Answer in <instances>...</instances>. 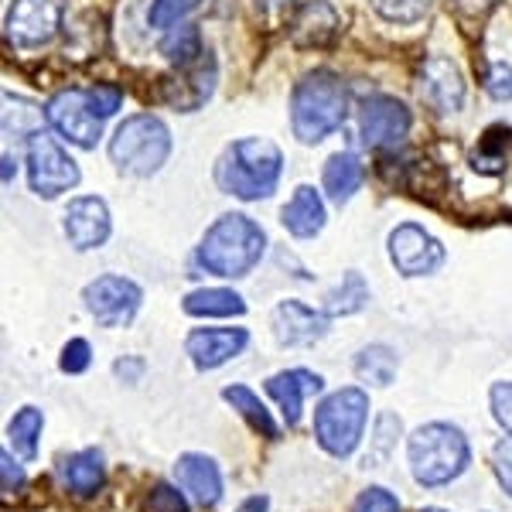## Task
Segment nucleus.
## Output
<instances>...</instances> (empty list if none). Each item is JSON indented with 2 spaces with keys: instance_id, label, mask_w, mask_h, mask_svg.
Listing matches in <instances>:
<instances>
[{
  "instance_id": "79ce46f5",
  "label": "nucleus",
  "mask_w": 512,
  "mask_h": 512,
  "mask_svg": "<svg viewBox=\"0 0 512 512\" xmlns=\"http://www.w3.org/2000/svg\"><path fill=\"white\" fill-rule=\"evenodd\" d=\"M113 373H117V379H123V383L137 386L147 373V362L140 359V355H123V359H117V366H113Z\"/></svg>"
},
{
  "instance_id": "c9c22d12",
  "label": "nucleus",
  "mask_w": 512,
  "mask_h": 512,
  "mask_svg": "<svg viewBox=\"0 0 512 512\" xmlns=\"http://www.w3.org/2000/svg\"><path fill=\"white\" fill-rule=\"evenodd\" d=\"M89 362H93V349H89L86 338H72V342H65L62 359H59L62 373L79 376V373H86V369H89Z\"/></svg>"
},
{
  "instance_id": "393cba45",
  "label": "nucleus",
  "mask_w": 512,
  "mask_h": 512,
  "mask_svg": "<svg viewBox=\"0 0 512 512\" xmlns=\"http://www.w3.org/2000/svg\"><path fill=\"white\" fill-rule=\"evenodd\" d=\"M222 400H226L229 407H233L236 414L243 417L256 434H263V437H267V441H277V437H280L277 420L270 417V410L263 407V400L250 390V386H243V383L226 386V390H222Z\"/></svg>"
},
{
  "instance_id": "7c9ffc66",
  "label": "nucleus",
  "mask_w": 512,
  "mask_h": 512,
  "mask_svg": "<svg viewBox=\"0 0 512 512\" xmlns=\"http://www.w3.org/2000/svg\"><path fill=\"white\" fill-rule=\"evenodd\" d=\"M366 304H369V287H366V280H362V274H355V270H349V274L342 277V284H338L335 291H328V297H325V315H328V318L355 315V311H362Z\"/></svg>"
},
{
  "instance_id": "ea45409f",
  "label": "nucleus",
  "mask_w": 512,
  "mask_h": 512,
  "mask_svg": "<svg viewBox=\"0 0 512 512\" xmlns=\"http://www.w3.org/2000/svg\"><path fill=\"white\" fill-rule=\"evenodd\" d=\"M492 468H495V478H499V485L509 492V499H512V434L502 437V441L495 444Z\"/></svg>"
},
{
  "instance_id": "c03bdc74",
  "label": "nucleus",
  "mask_w": 512,
  "mask_h": 512,
  "mask_svg": "<svg viewBox=\"0 0 512 512\" xmlns=\"http://www.w3.org/2000/svg\"><path fill=\"white\" fill-rule=\"evenodd\" d=\"M239 512H267V499H263V495H253V499H246L243 506H239Z\"/></svg>"
},
{
  "instance_id": "1a4fd4ad",
  "label": "nucleus",
  "mask_w": 512,
  "mask_h": 512,
  "mask_svg": "<svg viewBox=\"0 0 512 512\" xmlns=\"http://www.w3.org/2000/svg\"><path fill=\"white\" fill-rule=\"evenodd\" d=\"M82 304L103 328H127L137 318L140 304H144V291L130 277L103 274L82 291Z\"/></svg>"
},
{
  "instance_id": "f3484780",
  "label": "nucleus",
  "mask_w": 512,
  "mask_h": 512,
  "mask_svg": "<svg viewBox=\"0 0 512 512\" xmlns=\"http://www.w3.org/2000/svg\"><path fill=\"white\" fill-rule=\"evenodd\" d=\"M274 338L287 349H301V345H315L328 335V315L315 311L301 301H280L274 308Z\"/></svg>"
},
{
  "instance_id": "49530a36",
  "label": "nucleus",
  "mask_w": 512,
  "mask_h": 512,
  "mask_svg": "<svg viewBox=\"0 0 512 512\" xmlns=\"http://www.w3.org/2000/svg\"><path fill=\"white\" fill-rule=\"evenodd\" d=\"M11 178H14V161L11 154H4V185H11Z\"/></svg>"
},
{
  "instance_id": "e433bc0d",
  "label": "nucleus",
  "mask_w": 512,
  "mask_h": 512,
  "mask_svg": "<svg viewBox=\"0 0 512 512\" xmlns=\"http://www.w3.org/2000/svg\"><path fill=\"white\" fill-rule=\"evenodd\" d=\"M355 512H400V499L383 485H373L355 499Z\"/></svg>"
},
{
  "instance_id": "6ab92c4d",
  "label": "nucleus",
  "mask_w": 512,
  "mask_h": 512,
  "mask_svg": "<svg viewBox=\"0 0 512 512\" xmlns=\"http://www.w3.org/2000/svg\"><path fill=\"white\" fill-rule=\"evenodd\" d=\"M175 478L198 506L212 509L222 499V472H219L216 461L205 458V454H195V451L181 454L178 465H175Z\"/></svg>"
},
{
  "instance_id": "dca6fc26",
  "label": "nucleus",
  "mask_w": 512,
  "mask_h": 512,
  "mask_svg": "<svg viewBox=\"0 0 512 512\" xmlns=\"http://www.w3.org/2000/svg\"><path fill=\"white\" fill-rule=\"evenodd\" d=\"M216 79H219L216 59H212V52H205L195 65L178 69V76H171L164 82V99H168V106H175L181 113H195L202 103H209L212 89H216Z\"/></svg>"
},
{
  "instance_id": "5701e85b",
  "label": "nucleus",
  "mask_w": 512,
  "mask_h": 512,
  "mask_svg": "<svg viewBox=\"0 0 512 512\" xmlns=\"http://www.w3.org/2000/svg\"><path fill=\"white\" fill-rule=\"evenodd\" d=\"M362 181H366V164L355 158L352 151L332 154L325 164V175H321V185H325V192L335 205L352 202V195L362 188Z\"/></svg>"
},
{
  "instance_id": "f704fd0d",
  "label": "nucleus",
  "mask_w": 512,
  "mask_h": 512,
  "mask_svg": "<svg viewBox=\"0 0 512 512\" xmlns=\"http://www.w3.org/2000/svg\"><path fill=\"white\" fill-rule=\"evenodd\" d=\"M482 86L495 103H509L512 99V65L506 62H492L482 76Z\"/></svg>"
},
{
  "instance_id": "de8ad7c7",
  "label": "nucleus",
  "mask_w": 512,
  "mask_h": 512,
  "mask_svg": "<svg viewBox=\"0 0 512 512\" xmlns=\"http://www.w3.org/2000/svg\"><path fill=\"white\" fill-rule=\"evenodd\" d=\"M424 512H441V509H424Z\"/></svg>"
},
{
  "instance_id": "2f4dec72",
  "label": "nucleus",
  "mask_w": 512,
  "mask_h": 512,
  "mask_svg": "<svg viewBox=\"0 0 512 512\" xmlns=\"http://www.w3.org/2000/svg\"><path fill=\"white\" fill-rule=\"evenodd\" d=\"M396 437H400V417L393 414H379L376 420V437L369 441L366 465L369 468H383L396 451Z\"/></svg>"
},
{
  "instance_id": "7ed1b4c3",
  "label": "nucleus",
  "mask_w": 512,
  "mask_h": 512,
  "mask_svg": "<svg viewBox=\"0 0 512 512\" xmlns=\"http://www.w3.org/2000/svg\"><path fill=\"white\" fill-rule=\"evenodd\" d=\"M349 117V86L332 69L308 72L291 93V127L301 144H318Z\"/></svg>"
},
{
  "instance_id": "58836bf2",
  "label": "nucleus",
  "mask_w": 512,
  "mask_h": 512,
  "mask_svg": "<svg viewBox=\"0 0 512 512\" xmlns=\"http://www.w3.org/2000/svg\"><path fill=\"white\" fill-rule=\"evenodd\" d=\"M147 506H151V512H192L188 509V499L181 495L175 485L161 482L151 489V499H147Z\"/></svg>"
},
{
  "instance_id": "a878e982",
  "label": "nucleus",
  "mask_w": 512,
  "mask_h": 512,
  "mask_svg": "<svg viewBox=\"0 0 512 512\" xmlns=\"http://www.w3.org/2000/svg\"><path fill=\"white\" fill-rule=\"evenodd\" d=\"M161 55L175 65V69H188V65H195L205 55L202 31H198L195 24H185V21L175 24V28H168V35H164V41H161Z\"/></svg>"
},
{
  "instance_id": "4468645a",
  "label": "nucleus",
  "mask_w": 512,
  "mask_h": 512,
  "mask_svg": "<svg viewBox=\"0 0 512 512\" xmlns=\"http://www.w3.org/2000/svg\"><path fill=\"white\" fill-rule=\"evenodd\" d=\"M65 239L76 246L79 253L86 250H99V246L110 239L113 233V219H110V209H106L103 198L96 195H79L69 202L65 209Z\"/></svg>"
},
{
  "instance_id": "2eb2a0df",
  "label": "nucleus",
  "mask_w": 512,
  "mask_h": 512,
  "mask_svg": "<svg viewBox=\"0 0 512 512\" xmlns=\"http://www.w3.org/2000/svg\"><path fill=\"white\" fill-rule=\"evenodd\" d=\"M250 345V332L246 328H195L185 338V352L195 369L209 373V369L226 366L239 352Z\"/></svg>"
},
{
  "instance_id": "f03ea898",
  "label": "nucleus",
  "mask_w": 512,
  "mask_h": 512,
  "mask_svg": "<svg viewBox=\"0 0 512 512\" xmlns=\"http://www.w3.org/2000/svg\"><path fill=\"white\" fill-rule=\"evenodd\" d=\"M284 175V154L263 137H243L226 147L216 164V185L239 202H260L277 192Z\"/></svg>"
},
{
  "instance_id": "37998d69",
  "label": "nucleus",
  "mask_w": 512,
  "mask_h": 512,
  "mask_svg": "<svg viewBox=\"0 0 512 512\" xmlns=\"http://www.w3.org/2000/svg\"><path fill=\"white\" fill-rule=\"evenodd\" d=\"M495 4H499V0H454V7H458L461 14H468V18H482Z\"/></svg>"
},
{
  "instance_id": "b1692460",
  "label": "nucleus",
  "mask_w": 512,
  "mask_h": 512,
  "mask_svg": "<svg viewBox=\"0 0 512 512\" xmlns=\"http://www.w3.org/2000/svg\"><path fill=\"white\" fill-rule=\"evenodd\" d=\"M181 308L192 318H239L246 311V301L229 287H202V291L185 294Z\"/></svg>"
},
{
  "instance_id": "a18cd8bd",
  "label": "nucleus",
  "mask_w": 512,
  "mask_h": 512,
  "mask_svg": "<svg viewBox=\"0 0 512 512\" xmlns=\"http://www.w3.org/2000/svg\"><path fill=\"white\" fill-rule=\"evenodd\" d=\"M287 4H291V0H256V7H260V11H267V14L284 11Z\"/></svg>"
},
{
  "instance_id": "c85d7f7f",
  "label": "nucleus",
  "mask_w": 512,
  "mask_h": 512,
  "mask_svg": "<svg viewBox=\"0 0 512 512\" xmlns=\"http://www.w3.org/2000/svg\"><path fill=\"white\" fill-rule=\"evenodd\" d=\"M41 134V110L31 99L4 93V137L31 140Z\"/></svg>"
},
{
  "instance_id": "72a5a7b5",
  "label": "nucleus",
  "mask_w": 512,
  "mask_h": 512,
  "mask_svg": "<svg viewBox=\"0 0 512 512\" xmlns=\"http://www.w3.org/2000/svg\"><path fill=\"white\" fill-rule=\"evenodd\" d=\"M198 4H202V0H151L147 21H151V28L168 31V28H175V24L185 21Z\"/></svg>"
},
{
  "instance_id": "9d476101",
  "label": "nucleus",
  "mask_w": 512,
  "mask_h": 512,
  "mask_svg": "<svg viewBox=\"0 0 512 512\" xmlns=\"http://www.w3.org/2000/svg\"><path fill=\"white\" fill-rule=\"evenodd\" d=\"M65 0H14L7 11V41L14 48H41L62 31Z\"/></svg>"
},
{
  "instance_id": "6e6552de",
  "label": "nucleus",
  "mask_w": 512,
  "mask_h": 512,
  "mask_svg": "<svg viewBox=\"0 0 512 512\" xmlns=\"http://www.w3.org/2000/svg\"><path fill=\"white\" fill-rule=\"evenodd\" d=\"M79 164L52 134L41 130L28 140V181L38 198H59L79 185Z\"/></svg>"
},
{
  "instance_id": "bb28decb",
  "label": "nucleus",
  "mask_w": 512,
  "mask_h": 512,
  "mask_svg": "<svg viewBox=\"0 0 512 512\" xmlns=\"http://www.w3.org/2000/svg\"><path fill=\"white\" fill-rule=\"evenodd\" d=\"M396 369H400V359H396L390 345H366L355 355V376L369 386H390L396 379Z\"/></svg>"
},
{
  "instance_id": "f8f14e48",
  "label": "nucleus",
  "mask_w": 512,
  "mask_h": 512,
  "mask_svg": "<svg viewBox=\"0 0 512 512\" xmlns=\"http://www.w3.org/2000/svg\"><path fill=\"white\" fill-rule=\"evenodd\" d=\"M410 110L400 103L396 96L376 93L362 99L359 110V137L369 151H386V147H396L403 137L410 134Z\"/></svg>"
},
{
  "instance_id": "c756f323",
  "label": "nucleus",
  "mask_w": 512,
  "mask_h": 512,
  "mask_svg": "<svg viewBox=\"0 0 512 512\" xmlns=\"http://www.w3.org/2000/svg\"><path fill=\"white\" fill-rule=\"evenodd\" d=\"M41 427H45V414H41L38 407H21L18 414L11 417V424H7V437H11L14 454H21L24 461H35Z\"/></svg>"
},
{
  "instance_id": "f257e3e1",
  "label": "nucleus",
  "mask_w": 512,
  "mask_h": 512,
  "mask_svg": "<svg viewBox=\"0 0 512 512\" xmlns=\"http://www.w3.org/2000/svg\"><path fill=\"white\" fill-rule=\"evenodd\" d=\"M267 253V233H263L260 222H253L243 212H229L219 216L205 229L202 243H198V263H202L209 274L239 280L253 274V267Z\"/></svg>"
},
{
  "instance_id": "9b49d317",
  "label": "nucleus",
  "mask_w": 512,
  "mask_h": 512,
  "mask_svg": "<svg viewBox=\"0 0 512 512\" xmlns=\"http://www.w3.org/2000/svg\"><path fill=\"white\" fill-rule=\"evenodd\" d=\"M390 260L396 274L403 277H431L444 267L448 253H444L441 239L427 233L417 222H403L390 233Z\"/></svg>"
},
{
  "instance_id": "4be33fe9",
  "label": "nucleus",
  "mask_w": 512,
  "mask_h": 512,
  "mask_svg": "<svg viewBox=\"0 0 512 512\" xmlns=\"http://www.w3.org/2000/svg\"><path fill=\"white\" fill-rule=\"evenodd\" d=\"M59 478L62 485L69 489L76 499H93L99 495L106 482V465H103V451L99 448H86V451H76L59 465Z\"/></svg>"
},
{
  "instance_id": "412c9836",
  "label": "nucleus",
  "mask_w": 512,
  "mask_h": 512,
  "mask_svg": "<svg viewBox=\"0 0 512 512\" xmlns=\"http://www.w3.org/2000/svg\"><path fill=\"white\" fill-rule=\"evenodd\" d=\"M325 219H328L325 202H321L318 188H311V185L294 188L291 202L280 212V222H284V229L294 239H315L321 229H325Z\"/></svg>"
},
{
  "instance_id": "473e14b6",
  "label": "nucleus",
  "mask_w": 512,
  "mask_h": 512,
  "mask_svg": "<svg viewBox=\"0 0 512 512\" xmlns=\"http://www.w3.org/2000/svg\"><path fill=\"white\" fill-rule=\"evenodd\" d=\"M373 11L390 24H417L427 18L434 0H369Z\"/></svg>"
},
{
  "instance_id": "20e7f679",
  "label": "nucleus",
  "mask_w": 512,
  "mask_h": 512,
  "mask_svg": "<svg viewBox=\"0 0 512 512\" xmlns=\"http://www.w3.org/2000/svg\"><path fill=\"white\" fill-rule=\"evenodd\" d=\"M410 454V472L424 489H441L451 485L454 478H461L472 465V448H468V437L461 427L454 424H424L410 434L407 441Z\"/></svg>"
},
{
  "instance_id": "4c0bfd02",
  "label": "nucleus",
  "mask_w": 512,
  "mask_h": 512,
  "mask_svg": "<svg viewBox=\"0 0 512 512\" xmlns=\"http://www.w3.org/2000/svg\"><path fill=\"white\" fill-rule=\"evenodd\" d=\"M489 400H492L495 424H499L506 434H512V383H509V379H506V383H492Z\"/></svg>"
},
{
  "instance_id": "ddd939ff",
  "label": "nucleus",
  "mask_w": 512,
  "mask_h": 512,
  "mask_svg": "<svg viewBox=\"0 0 512 512\" xmlns=\"http://www.w3.org/2000/svg\"><path fill=\"white\" fill-rule=\"evenodd\" d=\"M417 93L427 110L448 117V113H458L465 106V76L448 55H427L424 65H420Z\"/></svg>"
},
{
  "instance_id": "423d86ee",
  "label": "nucleus",
  "mask_w": 512,
  "mask_h": 512,
  "mask_svg": "<svg viewBox=\"0 0 512 512\" xmlns=\"http://www.w3.org/2000/svg\"><path fill=\"white\" fill-rule=\"evenodd\" d=\"M369 420V396L359 386H345L325 396L315 414V437L321 451H328L332 458H349L359 448L362 434H366Z\"/></svg>"
},
{
  "instance_id": "cd10ccee",
  "label": "nucleus",
  "mask_w": 512,
  "mask_h": 512,
  "mask_svg": "<svg viewBox=\"0 0 512 512\" xmlns=\"http://www.w3.org/2000/svg\"><path fill=\"white\" fill-rule=\"evenodd\" d=\"M509 140H512V130L502 127V123H495V127L485 130L475 147V154H472V168L478 175H502V171H506Z\"/></svg>"
},
{
  "instance_id": "0eeeda50",
  "label": "nucleus",
  "mask_w": 512,
  "mask_h": 512,
  "mask_svg": "<svg viewBox=\"0 0 512 512\" xmlns=\"http://www.w3.org/2000/svg\"><path fill=\"white\" fill-rule=\"evenodd\" d=\"M45 117L55 130L62 134V140L82 147V151H93L103 137V117H99L93 93L86 89H62L45 103Z\"/></svg>"
},
{
  "instance_id": "a19ab883",
  "label": "nucleus",
  "mask_w": 512,
  "mask_h": 512,
  "mask_svg": "<svg viewBox=\"0 0 512 512\" xmlns=\"http://www.w3.org/2000/svg\"><path fill=\"white\" fill-rule=\"evenodd\" d=\"M0 465H4V495H18L21 489H24V468L18 465V461L11 458V451H0Z\"/></svg>"
},
{
  "instance_id": "a211bd4d",
  "label": "nucleus",
  "mask_w": 512,
  "mask_h": 512,
  "mask_svg": "<svg viewBox=\"0 0 512 512\" xmlns=\"http://www.w3.org/2000/svg\"><path fill=\"white\" fill-rule=\"evenodd\" d=\"M325 390V379L311 369H284V373L267 379V393L274 396V403L284 414L287 427H297L304 417V400Z\"/></svg>"
},
{
  "instance_id": "39448f33",
  "label": "nucleus",
  "mask_w": 512,
  "mask_h": 512,
  "mask_svg": "<svg viewBox=\"0 0 512 512\" xmlns=\"http://www.w3.org/2000/svg\"><path fill=\"white\" fill-rule=\"evenodd\" d=\"M171 158V130L168 123L154 113H137L127 117L110 137V161L117 164L120 175L151 178Z\"/></svg>"
},
{
  "instance_id": "aec40b11",
  "label": "nucleus",
  "mask_w": 512,
  "mask_h": 512,
  "mask_svg": "<svg viewBox=\"0 0 512 512\" xmlns=\"http://www.w3.org/2000/svg\"><path fill=\"white\" fill-rule=\"evenodd\" d=\"M338 35V14L328 0H308L291 21V38L301 48H325Z\"/></svg>"
}]
</instances>
